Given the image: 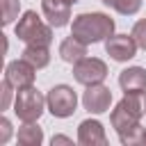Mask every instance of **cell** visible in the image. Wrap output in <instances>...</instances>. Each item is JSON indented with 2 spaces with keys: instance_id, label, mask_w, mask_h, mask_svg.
<instances>
[{
  "instance_id": "obj_11",
  "label": "cell",
  "mask_w": 146,
  "mask_h": 146,
  "mask_svg": "<svg viewBox=\"0 0 146 146\" xmlns=\"http://www.w3.org/2000/svg\"><path fill=\"white\" fill-rule=\"evenodd\" d=\"M41 11L52 27H64L71 21V5L66 0H41Z\"/></svg>"
},
{
  "instance_id": "obj_10",
  "label": "cell",
  "mask_w": 146,
  "mask_h": 146,
  "mask_svg": "<svg viewBox=\"0 0 146 146\" xmlns=\"http://www.w3.org/2000/svg\"><path fill=\"white\" fill-rule=\"evenodd\" d=\"M78 141L82 146H107V135L100 121L87 119L78 125Z\"/></svg>"
},
{
  "instance_id": "obj_23",
  "label": "cell",
  "mask_w": 146,
  "mask_h": 146,
  "mask_svg": "<svg viewBox=\"0 0 146 146\" xmlns=\"http://www.w3.org/2000/svg\"><path fill=\"white\" fill-rule=\"evenodd\" d=\"M66 2H68V5H75V2H80V0H66Z\"/></svg>"
},
{
  "instance_id": "obj_20",
  "label": "cell",
  "mask_w": 146,
  "mask_h": 146,
  "mask_svg": "<svg viewBox=\"0 0 146 146\" xmlns=\"http://www.w3.org/2000/svg\"><path fill=\"white\" fill-rule=\"evenodd\" d=\"M132 36H135V41H137V46L141 48V50H146V18H141V21H137L135 25H132V32H130Z\"/></svg>"
},
{
  "instance_id": "obj_9",
  "label": "cell",
  "mask_w": 146,
  "mask_h": 146,
  "mask_svg": "<svg viewBox=\"0 0 146 146\" xmlns=\"http://www.w3.org/2000/svg\"><path fill=\"white\" fill-rule=\"evenodd\" d=\"M34 75H36V68L27 62V59H14L7 64L5 68V78L16 87V89H25V87H32L34 84Z\"/></svg>"
},
{
  "instance_id": "obj_5",
  "label": "cell",
  "mask_w": 146,
  "mask_h": 146,
  "mask_svg": "<svg viewBox=\"0 0 146 146\" xmlns=\"http://www.w3.org/2000/svg\"><path fill=\"white\" fill-rule=\"evenodd\" d=\"M46 105L52 116L68 119V116H73V112L78 107V94L68 84H55L46 96Z\"/></svg>"
},
{
  "instance_id": "obj_16",
  "label": "cell",
  "mask_w": 146,
  "mask_h": 146,
  "mask_svg": "<svg viewBox=\"0 0 146 146\" xmlns=\"http://www.w3.org/2000/svg\"><path fill=\"white\" fill-rule=\"evenodd\" d=\"M100 2L105 7L123 14V16H132V14H137L141 9V0H100Z\"/></svg>"
},
{
  "instance_id": "obj_21",
  "label": "cell",
  "mask_w": 146,
  "mask_h": 146,
  "mask_svg": "<svg viewBox=\"0 0 146 146\" xmlns=\"http://www.w3.org/2000/svg\"><path fill=\"white\" fill-rule=\"evenodd\" d=\"M9 137H11V121L7 116H2L0 119V144H7Z\"/></svg>"
},
{
  "instance_id": "obj_1",
  "label": "cell",
  "mask_w": 146,
  "mask_h": 146,
  "mask_svg": "<svg viewBox=\"0 0 146 146\" xmlns=\"http://www.w3.org/2000/svg\"><path fill=\"white\" fill-rule=\"evenodd\" d=\"M71 34L82 43H98L114 34V21L103 11H87L78 14L71 25Z\"/></svg>"
},
{
  "instance_id": "obj_14",
  "label": "cell",
  "mask_w": 146,
  "mask_h": 146,
  "mask_svg": "<svg viewBox=\"0 0 146 146\" xmlns=\"http://www.w3.org/2000/svg\"><path fill=\"white\" fill-rule=\"evenodd\" d=\"M21 57L27 59L36 71L46 68L50 64V50H48V46H25V50H23Z\"/></svg>"
},
{
  "instance_id": "obj_6",
  "label": "cell",
  "mask_w": 146,
  "mask_h": 146,
  "mask_svg": "<svg viewBox=\"0 0 146 146\" xmlns=\"http://www.w3.org/2000/svg\"><path fill=\"white\" fill-rule=\"evenodd\" d=\"M73 78L75 82L89 87V84H100L107 78V64L98 57H84L73 64Z\"/></svg>"
},
{
  "instance_id": "obj_12",
  "label": "cell",
  "mask_w": 146,
  "mask_h": 146,
  "mask_svg": "<svg viewBox=\"0 0 146 146\" xmlns=\"http://www.w3.org/2000/svg\"><path fill=\"white\" fill-rule=\"evenodd\" d=\"M119 87L123 94H144L146 91V68L128 66L119 73Z\"/></svg>"
},
{
  "instance_id": "obj_13",
  "label": "cell",
  "mask_w": 146,
  "mask_h": 146,
  "mask_svg": "<svg viewBox=\"0 0 146 146\" xmlns=\"http://www.w3.org/2000/svg\"><path fill=\"white\" fill-rule=\"evenodd\" d=\"M59 57L66 64H75V62H80V59L87 57V43H82L80 39H75L71 34V36H66L59 43Z\"/></svg>"
},
{
  "instance_id": "obj_4",
  "label": "cell",
  "mask_w": 146,
  "mask_h": 146,
  "mask_svg": "<svg viewBox=\"0 0 146 146\" xmlns=\"http://www.w3.org/2000/svg\"><path fill=\"white\" fill-rule=\"evenodd\" d=\"M46 96L41 91H36L34 87H25V89H18L16 98H14V114L23 121V123H32V121H39V116L43 114L46 110Z\"/></svg>"
},
{
  "instance_id": "obj_3",
  "label": "cell",
  "mask_w": 146,
  "mask_h": 146,
  "mask_svg": "<svg viewBox=\"0 0 146 146\" xmlns=\"http://www.w3.org/2000/svg\"><path fill=\"white\" fill-rule=\"evenodd\" d=\"M16 36L25 41V46H50L52 25H46L36 11L27 9L16 23Z\"/></svg>"
},
{
  "instance_id": "obj_7",
  "label": "cell",
  "mask_w": 146,
  "mask_h": 146,
  "mask_svg": "<svg viewBox=\"0 0 146 146\" xmlns=\"http://www.w3.org/2000/svg\"><path fill=\"white\" fill-rule=\"evenodd\" d=\"M137 41L130 34H112L105 39V52L114 59V62H130L137 55Z\"/></svg>"
},
{
  "instance_id": "obj_22",
  "label": "cell",
  "mask_w": 146,
  "mask_h": 146,
  "mask_svg": "<svg viewBox=\"0 0 146 146\" xmlns=\"http://www.w3.org/2000/svg\"><path fill=\"white\" fill-rule=\"evenodd\" d=\"M50 144L55 146V144H73V141H71L68 137H64V135H55V137L50 139Z\"/></svg>"
},
{
  "instance_id": "obj_18",
  "label": "cell",
  "mask_w": 146,
  "mask_h": 146,
  "mask_svg": "<svg viewBox=\"0 0 146 146\" xmlns=\"http://www.w3.org/2000/svg\"><path fill=\"white\" fill-rule=\"evenodd\" d=\"M121 139V144H125V146H146V130L141 128V125H137L132 132H128L125 137H119Z\"/></svg>"
},
{
  "instance_id": "obj_15",
  "label": "cell",
  "mask_w": 146,
  "mask_h": 146,
  "mask_svg": "<svg viewBox=\"0 0 146 146\" xmlns=\"http://www.w3.org/2000/svg\"><path fill=\"white\" fill-rule=\"evenodd\" d=\"M18 144L21 146H39L43 141V130L32 121V123H25L18 128V135H16Z\"/></svg>"
},
{
  "instance_id": "obj_17",
  "label": "cell",
  "mask_w": 146,
  "mask_h": 146,
  "mask_svg": "<svg viewBox=\"0 0 146 146\" xmlns=\"http://www.w3.org/2000/svg\"><path fill=\"white\" fill-rule=\"evenodd\" d=\"M0 7H2V25H11L16 18H18V11H21V0H0Z\"/></svg>"
},
{
  "instance_id": "obj_2",
  "label": "cell",
  "mask_w": 146,
  "mask_h": 146,
  "mask_svg": "<svg viewBox=\"0 0 146 146\" xmlns=\"http://www.w3.org/2000/svg\"><path fill=\"white\" fill-rule=\"evenodd\" d=\"M144 114H146V100H144V96L141 94H125L116 103V107L112 110L110 121H112V128L119 132V137H125L128 132H132L139 125V121H141Z\"/></svg>"
},
{
  "instance_id": "obj_8",
  "label": "cell",
  "mask_w": 146,
  "mask_h": 146,
  "mask_svg": "<svg viewBox=\"0 0 146 146\" xmlns=\"http://www.w3.org/2000/svg\"><path fill=\"white\" fill-rule=\"evenodd\" d=\"M82 105L89 114H103L110 110L112 105V91L110 87H105L103 82L100 84H89L87 91L82 94Z\"/></svg>"
},
{
  "instance_id": "obj_19",
  "label": "cell",
  "mask_w": 146,
  "mask_h": 146,
  "mask_svg": "<svg viewBox=\"0 0 146 146\" xmlns=\"http://www.w3.org/2000/svg\"><path fill=\"white\" fill-rule=\"evenodd\" d=\"M14 89H16V87H14V84H11V82L5 78V80H2V84H0V91H2L0 110H9V105H11V98H16V96H14Z\"/></svg>"
}]
</instances>
